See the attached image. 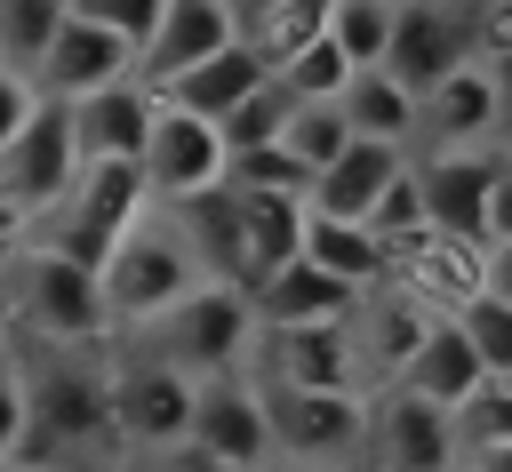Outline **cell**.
I'll return each instance as SVG.
<instances>
[{
	"instance_id": "cell-28",
	"label": "cell",
	"mask_w": 512,
	"mask_h": 472,
	"mask_svg": "<svg viewBox=\"0 0 512 472\" xmlns=\"http://www.w3.org/2000/svg\"><path fill=\"white\" fill-rule=\"evenodd\" d=\"M328 8H336V0H280V8L248 32V48L264 56V72H272L280 56H296L304 40H320V32H328Z\"/></svg>"
},
{
	"instance_id": "cell-19",
	"label": "cell",
	"mask_w": 512,
	"mask_h": 472,
	"mask_svg": "<svg viewBox=\"0 0 512 472\" xmlns=\"http://www.w3.org/2000/svg\"><path fill=\"white\" fill-rule=\"evenodd\" d=\"M480 376H496V368H480V352L464 344V328L440 312V320L416 336V352L392 368V392H416V400H432V408H456Z\"/></svg>"
},
{
	"instance_id": "cell-16",
	"label": "cell",
	"mask_w": 512,
	"mask_h": 472,
	"mask_svg": "<svg viewBox=\"0 0 512 472\" xmlns=\"http://www.w3.org/2000/svg\"><path fill=\"white\" fill-rule=\"evenodd\" d=\"M248 296V312H256V328H304V320H352V304H360V288H344L336 272H320L312 256H280L256 288H240Z\"/></svg>"
},
{
	"instance_id": "cell-29",
	"label": "cell",
	"mask_w": 512,
	"mask_h": 472,
	"mask_svg": "<svg viewBox=\"0 0 512 472\" xmlns=\"http://www.w3.org/2000/svg\"><path fill=\"white\" fill-rule=\"evenodd\" d=\"M224 176L232 184H248V192H296L304 200V184H312V168L272 136V144H248V152H224Z\"/></svg>"
},
{
	"instance_id": "cell-32",
	"label": "cell",
	"mask_w": 512,
	"mask_h": 472,
	"mask_svg": "<svg viewBox=\"0 0 512 472\" xmlns=\"http://www.w3.org/2000/svg\"><path fill=\"white\" fill-rule=\"evenodd\" d=\"M344 136H352V128H344V112H336V104H296V112H288V128H280V144H288L304 168H328V160L344 152Z\"/></svg>"
},
{
	"instance_id": "cell-12",
	"label": "cell",
	"mask_w": 512,
	"mask_h": 472,
	"mask_svg": "<svg viewBox=\"0 0 512 472\" xmlns=\"http://www.w3.org/2000/svg\"><path fill=\"white\" fill-rule=\"evenodd\" d=\"M192 392H200V376L168 368L160 352H152V360H128V368H112V424H120V440L176 448V440L192 432Z\"/></svg>"
},
{
	"instance_id": "cell-11",
	"label": "cell",
	"mask_w": 512,
	"mask_h": 472,
	"mask_svg": "<svg viewBox=\"0 0 512 472\" xmlns=\"http://www.w3.org/2000/svg\"><path fill=\"white\" fill-rule=\"evenodd\" d=\"M136 176L152 200H176V192H200L224 176V144H216V120L200 112H176V104H152V128L136 144Z\"/></svg>"
},
{
	"instance_id": "cell-13",
	"label": "cell",
	"mask_w": 512,
	"mask_h": 472,
	"mask_svg": "<svg viewBox=\"0 0 512 472\" xmlns=\"http://www.w3.org/2000/svg\"><path fill=\"white\" fill-rule=\"evenodd\" d=\"M416 136L440 144H496L504 136V72L488 64H448L432 88H416Z\"/></svg>"
},
{
	"instance_id": "cell-5",
	"label": "cell",
	"mask_w": 512,
	"mask_h": 472,
	"mask_svg": "<svg viewBox=\"0 0 512 472\" xmlns=\"http://www.w3.org/2000/svg\"><path fill=\"white\" fill-rule=\"evenodd\" d=\"M160 320V360L168 368H184V376H216V368H240V352H248V336H256V312H248V296L232 288V280H192L168 312H152Z\"/></svg>"
},
{
	"instance_id": "cell-21",
	"label": "cell",
	"mask_w": 512,
	"mask_h": 472,
	"mask_svg": "<svg viewBox=\"0 0 512 472\" xmlns=\"http://www.w3.org/2000/svg\"><path fill=\"white\" fill-rule=\"evenodd\" d=\"M256 80H264V56H256V48L232 32L224 48H208L200 64H184V72H176V80H160L152 96H160V104H176V112H200V120H216V112H224V104H240Z\"/></svg>"
},
{
	"instance_id": "cell-25",
	"label": "cell",
	"mask_w": 512,
	"mask_h": 472,
	"mask_svg": "<svg viewBox=\"0 0 512 472\" xmlns=\"http://www.w3.org/2000/svg\"><path fill=\"white\" fill-rule=\"evenodd\" d=\"M232 184V176H224ZM240 192V288H256L280 256H296V224H304V200L296 192H248V184H232Z\"/></svg>"
},
{
	"instance_id": "cell-36",
	"label": "cell",
	"mask_w": 512,
	"mask_h": 472,
	"mask_svg": "<svg viewBox=\"0 0 512 472\" xmlns=\"http://www.w3.org/2000/svg\"><path fill=\"white\" fill-rule=\"evenodd\" d=\"M32 104H40L32 72H8V64H0V144H8V136H16L24 120H32Z\"/></svg>"
},
{
	"instance_id": "cell-9",
	"label": "cell",
	"mask_w": 512,
	"mask_h": 472,
	"mask_svg": "<svg viewBox=\"0 0 512 472\" xmlns=\"http://www.w3.org/2000/svg\"><path fill=\"white\" fill-rule=\"evenodd\" d=\"M184 440H192V448H208L224 472H264V464H272L264 400H256V384H248V376H232V368L200 376V392H192V432H184Z\"/></svg>"
},
{
	"instance_id": "cell-18",
	"label": "cell",
	"mask_w": 512,
	"mask_h": 472,
	"mask_svg": "<svg viewBox=\"0 0 512 472\" xmlns=\"http://www.w3.org/2000/svg\"><path fill=\"white\" fill-rule=\"evenodd\" d=\"M224 40H232L224 0H160L152 32H144V48H136V80L160 88V80H176L184 64H200V56L224 48Z\"/></svg>"
},
{
	"instance_id": "cell-3",
	"label": "cell",
	"mask_w": 512,
	"mask_h": 472,
	"mask_svg": "<svg viewBox=\"0 0 512 472\" xmlns=\"http://www.w3.org/2000/svg\"><path fill=\"white\" fill-rule=\"evenodd\" d=\"M416 192H424L432 232L504 248V136L496 144H440V160L416 168Z\"/></svg>"
},
{
	"instance_id": "cell-38",
	"label": "cell",
	"mask_w": 512,
	"mask_h": 472,
	"mask_svg": "<svg viewBox=\"0 0 512 472\" xmlns=\"http://www.w3.org/2000/svg\"><path fill=\"white\" fill-rule=\"evenodd\" d=\"M272 8H280V0H224V16H232V32H240V40H248V32H256Z\"/></svg>"
},
{
	"instance_id": "cell-4",
	"label": "cell",
	"mask_w": 512,
	"mask_h": 472,
	"mask_svg": "<svg viewBox=\"0 0 512 472\" xmlns=\"http://www.w3.org/2000/svg\"><path fill=\"white\" fill-rule=\"evenodd\" d=\"M192 280H200V264L184 256V240H176L168 224H144V216H136V224L112 240V256L96 264L104 320H152V312H168Z\"/></svg>"
},
{
	"instance_id": "cell-40",
	"label": "cell",
	"mask_w": 512,
	"mask_h": 472,
	"mask_svg": "<svg viewBox=\"0 0 512 472\" xmlns=\"http://www.w3.org/2000/svg\"><path fill=\"white\" fill-rule=\"evenodd\" d=\"M24 232H32V224H24V216H16V208H8V200H0V248H16V240H24Z\"/></svg>"
},
{
	"instance_id": "cell-27",
	"label": "cell",
	"mask_w": 512,
	"mask_h": 472,
	"mask_svg": "<svg viewBox=\"0 0 512 472\" xmlns=\"http://www.w3.org/2000/svg\"><path fill=\"white\" fill-rule=\"evenodd\" d=\"M344 72H352V64H344V48H336L328 32H320V40H304L296 56H280V64H272V80H280L296 104H328V96L344 88Z\"/></svg>"
},
{
	"instance_id": "cell-23",
	"label": "cell",
	"mask_w": 512,
	"mask_h": 472,
	"mask_svg": "<svg viewBox=\"0 0 512 472\" xmlns=\"http://www.w3.org/2000/svg\"><path fill=\"white\" fill-rule=\"evenodd\" d=\"M376 440H384V472H448L456 464V432H448V408L416 400V392H392L376 408Z\"/></svg>"
},
{
	"instance_id": "cell-39",
	"label": "cell",
	"mask_w": 512,
	"mask_h": 472,
	"mask_svg": "<svg viewBox=\"0 0 512 472\" xmlns=\"http://www.w3.org/2000/svg\"><path fill=\"white\" fill-rule=\"evenodd\" d=\"M168 472H224L208 448H192V440H176V456H168Z\"/></svg>"
},
{
	"instance_id": "cell-42",
	"label": "cell",
	"mask_w": 512,
	"mask_h": 472,
	"mask_svg": "<svg viewBox=\"0 0 512 472\" xmlns=\"http://www.w3.org/2000/svg\"><path fill=\"white\" fill-rule=\"evenodd\" d=\"M0 264H8V248H0Z\"/></svg>"
},
{
	"instance_id": "cell-1",
	"label": "cell",
	"mask_w": 512,
	"mask_h": 472,
	"mask_svg": "<svg viewBox=\"0 0 512 472\" xmlns=\"http://www.w3.org/2000/svg\"><path fill=\"white\" fill-rule=\"evenodd\" d=\"M120 424H112V376L56 360L48 376H24V432H16V464H48V456H112Z\"/></svg>"
},
{
	"instance_id": "cell-35",
	"label": "cell",
	"mask_w": 512,
	"mask_h": 472,
	"mask_svg": "<svg viewBox=\"0 0 512 472\" xmlns=\"http://www.w3.org/2000/svg\"><path fill=\"white\" fill-rule=\"evenodd\" d=\"M72 16H88V24H104L112 40H128V48H144V32H152V16H160V0H64Z\"/></svg>"
},
{
	"instance_id": "cell-30",
	"label": "cell",
	"mask_w": 512,
	"mask_h": 472,
	"mask_svg": "<svg viewBox=\"0 0 512 472\" xmlns=\"http://www.w3.org/2000/svg\"><path fill=\"white\" fill-rule=\"evenodd\" d=\"M392 32V0H336L328 8V40L344 48V64H376Z\"/></svg>"
},
{
	"instance_id": "cell-20",
	"label": "cell",
	"mask_w": 512,
	"mask_h": 472,
	"mask_svg": "<svg viewBox=\"0 0 512 472\" xmlns=\"http://www.w3.org/2000/svg\"><path fill=\"white\" fill-rule=\"evenodd\" d=\"M400 160H408V144H384V136H344V152H336L328 168H312L304 208H320V216H368L376 184H384Z\"/></svg>"
},
{
	"instance_id": "cell-41",
	"label": "cell",
	"mask_w": 512,
	"mask_h": 472,
	"mask_svg": "<svg viewBox=\"0 0 512 472\" xmlns=\"http://www.w3.org/2000/svg\"><path fill=\"white\" fill-rule=\"evenodd\" d=\"M0 320H16V312H8V296H0Z\"/></svg>"
},
{
	"instance_id": "cell-10",
	"label": "cell",
	"mask_w": 512,
	"mask_h": 472,
	"mask_svg": "<svg viewBox=\"0 0 512 472\" xmlns=\"http://www.w3.org/2000/svg\"><path fill=\"white\" fill-rule=\"evenodd\" d=\"M264 352H272V384H304V392H376L368 384V360L352 344V320H304V328H256Z\"/></svg>"
},
{
	"instance_id": "cell-33",
	"label": "cell",
	"mask_w": 512,
	"mask_h": 472,
	"mask_svg": "<svg viewBox=\"0 0 512 472\" xmlns=\"http://www.w3.org/2000/svg\"><path fill=\"white\" fill-rule=\"evenodd\" d=\"M448 320L464 328V344L480 352V368H496V376H504V336H512V328H504V320H512V312H504V288H472Z\"/></svg>"
},
{
	"instance_id": "cell-6",
	"label": "cell",
	"mask_w": 512,
	"mask_h": 472,
	"mask_svg": "<svg viewBox=\"0 0 512 472\" xmlns=\"http://www.w3.org/2000/svg\"><path fill=\"white\" fill-rule=\"evenodd\" d=\"M72 168H80V144H72L64 96H40V104H32V120L0 144V200H8L24 224H40V216L64 200Z\"/></svg>"
},
{
	"instance_id": "cell-8",
	"label": "cell",
	"mask_w": 512,
	"mask_h": 472,
	"mask_svg": "<svg viewBox=\"0 0 512 472\" xmlns=\"http://www.w3.org/2000/svg\"><path fill=\"white\" fill-rule=\"evenodd\" d=\"M16 320H32V328L56 336V344H88V336H104L96 272L72 264V256H56V248L40 240L32 256H16Z\"/></svg>"
},
{
	"instance_id": "cell-24",
	"label": "cell",
	"mask_w": 512,
	"mask_h": 472,
	"mask_svg": "<svg viewBox=\"0 0 512 472\" xmlns=\"http://www.w3.org/2000/svg\"><path fill=\"white\" fill-rule=\"evenodd\" d=\"M328 104L344 112L352 136H384V144H408V136H416V96H408L384 64H352L344 88H336Z\"/></svg>"
},
{
	"instance_id": "cell-22",
	"label": "cell",
	"mask_w": 512,
	"mask_h": 472,
	"mask_svg": "<svg viewBox=\"0 0 512 472\" xmlns=\"http://www.w3.org/2000/svg\"><path fill=\"white\" fill-rule=\"evenodd\" d=\"M296 256H312L320 272H336L344 288H376V280H392V256H384V240L360 224V216H320V208H304V224H296Z\"/></svg>"
},
{
	"instance_id": "cell-34",
	"label": "cell",
	"mask_w": 512,
	"mask_h": 472,
	"mask_svg": "<svg viewBox=\"0 0 512 472\" xmlns=\"http://www.w3.org/2000/svg\"><path fill=\"white\" fill-rule=\"evenodd\" d=\"M56 16H64V0H0V56L8 64H32L40 40L56 32Z\"/></svg>"
},
{
	"instance_id": "cell-14",
	"label": "cell",
	"mask_w": 512,
	"mask_h": 472,
	"mask_svg": "<svg viewBox=\"0 0 512 472\" xmlns=\"http://www.w3.org/2000/svg\"><path fill=\"white\" fill-rule=\"evenodd\" d=\"M32 72V88L40 96H80V88H104V80H120V72H136V48L128 40H112L104 24H88V16H56V32L40 40V56L24 64Z\"/></svg>"
},
{
	"instance_id": "cell-15",
	"label": "cell",
	"mask_w": 512,
	"mask_h": 472,
	"mask_svg": "<svg viewBox=\"0 0 512 472\" xmlns=\"http://www.w3.org/2000/svg\"><path fill=\"white\" fill-rule=\"evenodd\" d=\"M152 104H160V96H152L136 72L64 96V120H72L80 160H136V144H144V128H152Z\"/></svg>"
},
{
	"instance_id": "cell-2",
	"label": "cell",
	"mask_w": 512,
	"mask_h": 472,
	"mask_svg": "<svg viewBox=\"0 0 512 472\" xmlns=\"http://www.w3.org/2000/svg\"><path fill=\"white\" fill-rule=\"evenodd\" d=\"M144 208H152V192H144L136 160H80L72 184H64V200L48 208V248L96 272V264L112 256V240H120Z\"/></svg>"
},
{
	"instance_id": "cell-7",
	"label": "cell",
	"mask_w": 512,
	"mask_h": 472,
	"mask_svg": "<svg viewBox=\"0 0 512 472\" xmlns=\"http://www.w3.org/2000/svg\"><path fill=\"white\" fill-rule=\"evenodd\" d=\"M264 400V432H272V456H296V464H320V456H352L368 440V408L344 400V392H304V384H256Z\"/></svg>"
},
{
	"instance_id": "cell-26",
	"label": "cell",
	"mask_w": 512,
	"mask_h": 472,
	"mask_svg": "<svg viewBox=\"0 0 512 472\" xmlns=\"http://www.w3.org/2000/svg\"><path fill=\"white\" fill-rule=\"evenodd\" d=\"M288 112H296V96H288V88H280V80L264 72V80H256V88L240 96V104H224V112H216V144H224V152L272 144V136L288 128Z\"/></svg>"
},
{
	"instance_id": "cell-31",
	"label": "cell",
	"mask_w": 512,
	"mask_h": 472,
	"mask_svg": "<svg viewBox=\"0 0 512 472\" xmlns=\"http://www.w3.org/2000/svg\"><path fill=\"white\" fill-rule=\"evenodd\" d=\"M360 224H368L384 248H392V240H408V232L424 224V192H416V168H408V160L376 184V200H368V216H360Z\"/></svg>"
},
{
	"instance_id": "cell-17",
	"label": "cell",
	"mask_w": 512,
	"mask_h": 472,
	"mask_svg": "<svg viewBox=\"0 0 512 472\" xmlns=\"http://www.w3.org/2000/svg\"><path fill=\"white\" fill-rule=\"evenodd\" d=\"M176 224V240H184V256L200 264V280H232L240 288V192L216 176V184H200V192H176V200H160Z\"/></svg>"
},
{
	"instance_id": "cell-37",
	"label": "cell",
	"mask_w": 512,
	"mask_h": 472,
	"mask_svg": "<svg viewBox=\"0 0 512 472\" xmlns=\"http://www.w3.org/2000/svg\"><path fill=\"white\" fill-rule=\"evenodd\" d=\"M16 432H24V368L0 352V456L16 448Z\"/></svg>"
}]
</instances>
